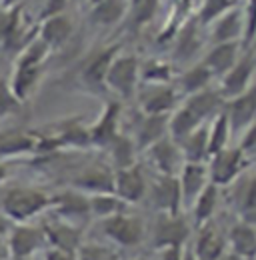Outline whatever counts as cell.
<instances>
[{
    "label": "cell",
    "instance_id": "681fc988",
    "mask_svg": "<svg viewBox=\"0 0 256 260\" xmlns=\"http://www.w3.org/2000/svg\"><path fill=\"white\" fill-rule=\"evenodd\" d=\"M138 2H140V0H128V6H130V8H134Z\"/></svg>",
    "mask_w": 256,
    "mask_h": 260
},
{
    "label": "cell",
    "instance_id": "c3c4849f",
    "mask_svg": "<svg viewBox=\"0 0 256 260\" xmlns=\"http://www.w3.org/2000/svg\"><path fill=\"white\" fill-rule=\"evenodd\" d=\"M226 260H248V258H242V256H236V254H226Z\"/></svg>",
    "mask_w": 256,
    "mask_h": 260
},
{
    "label": "cell",
    "instance_id": "d6986e66",
    "mask_svg": "<svg viewBox=\"0 0 256 260\" xmlns=\"http://www.w3.org/2000/svg\"><path fill=\"white\" fill-rule=\"evenodd\" d=\"M238 60H240V42H220V44H212L202 64L210 70L212 76L222 78Z\"/></svg>",
    "mask_w": 256,
    "mask_h": 260
},
{
    "label": "cell",
    "instance_id": "1f68e13d",
    "mask_svg": "<svg viewBox=\"0 0 256 260\" xmlns=\"http://www.w3.org/2000/svg\"><path fill=\"white\" fill-rule=\"evenodd\" d=\"M36 146H38V140L30 134H24V132L4 134V136H0V158L32 152Z\"/></svg>",
    "mask_w": 256,
    "mask_h": 260
},
{
    "label": "cell",
    "instance_id": "7a4b0ae2",
    "mask_svg": "<svg viewBox=\"0 0 256 260\" xmlns=\"http://www.w3.org/2000/svg\"><path fill=\"white\" fill-rule=\"evenodd\" d=\"M140 82V60L134 54L118 52L108 68L102 84L122 98H130L138 90Z\"/></svg>",
    "mask_w": 256,
    "mask_h": 260
},
{
    "label": "cell",
    "instance_id": "74e56055",
    "mask_svg": "<svg viewBox=\"0 0 256 260\" xmlns=\"http://www.w3.org/2000/svg\"><path fill=\"white\" fill-rule=\"evenodd\" d=\"M48 52H50V48L40 38L30 40L22 48V52H20V56L16 60V66H42L44 58L48 56Z\"/></svg>",
    "mask_w": 256,
    "mask_h": 260
},
{
    "label": "cell",
    "instance_id": "b9f144b4",
    "mask_svg": "<svg viewBox=\"0 0 256 260\" xmlns=\"http://www.w3.org/2000/svg\"><path fill=\"white\" fill-rule=\"evenodd\" d=\"M238 148L244 152V156H256V122L250 124L248 128L242 132V140L238 144Z\"/></svg>",
    "mask_w": 256,
    "mask_h": 260
},
{
    "label": "cell",
    "instance_id": "7c38bea8",
    "mask_svg": "<svg viewBox=\"0 0 256 260\" xmlns=\"http://www.w3.org/2000/svg\"><path fill=\"white\" fill-rule=\"evenodd\" d=\"M150 194L160 214L182 212V192H180V184L176 176H156Z\"/></svg>",
    "mask_w": 256,
    "mask_h": 260
},
{
    "label": "cell",
    "instance_id": "f6af8a7d",
    "mask_svg": "<svg viewBox=\"0 0 256 260\" xmlns=\"http://www.w3.org/2000/svg\"><path fill=\"white\" fill-rule=\"evenodd\" d=\"M44 260H78V256L70 254V252L56 250V248H46L44 250Z\"/></svg>",
    "mask_w": 256,
    "mask_h": 260
},
{
    "label": "cell",
    "instance_id": "60d3db41",
    "mask_svg": "<svg viewBox=\"0 0 256 260\" xmlns=\"http://www.w3.org/2000/svg\"><path fill=\"white\" fill-rule=\"evenodd\" d=\"M20 106V102L14 98V94L10 92L8 80H0V118L6 114L16 112V108Z\"/></svg>",
    "mask_w": 256,
    "mask_h": 260
},
{
    "label": "cell",
    "instance_id": "f907efd6",
    "mask_svg": "<svg viewBox=\"0 0 256 260\" xmlns=\"http://www.w3.org/2000/svg\"><path fill=\"white\" fill-rule=\"evenodd\" d=\"M88 2H90V6H92V4H96V2H100V0H88Z\"/></svg>",
    "mask_w": 256,
    "mask_h": 260
},
{
    "label": "cell",
    "instance_id": "6da1fadb",
    "mask_svg": "<svg viewBox=\"0 0 256 260\" xmlns=\"http://www.w3.org/2000/svg\"><path fill=\"white\" fill-rule=\"evenodd\" d=\"M0 208L8 220L16 224H24L36 218L46 208H50V196H46L42 190H36V188L16 186V188H8L2 194Z\"/></svg>",
    "mask_w": 256,
    "mask_h": 260
},
{
    "label": "cell",
    "instance_id": "7402d4cb",
    "mask_svg": "<svg viewBox=\"0 0 256 260\" xmlns=\"http://www.w3.org/2000/svg\"><path fill=\"white\" fill-rule=\"evenodd\" d=\"M226 246L230 248V254H236V256L248 260L256 258V228L240 220L238 224L230 228Z\"/></svg>",
    "mask_w": 256,
    "mask_h": 260
},
{
    "label": "cell",
    "instance_id": "30bf717a",
    "mask_svg": "<svg viewBox=\"0 0 256 260\" xmlns=\"http://www.w3.org/2000/svg\"><path fill=\"white\" fill-rule=\"evenodd\" d=\"M146 192H148V184H146L140 168L128 166V168L114 170V194L122 202L136 204L144 198Z\"/></svg>",
    "mask_w": 256,
    "mask_h": 260
},
{
    "label": "cell",
    "instance_id": "f5cc1de1",
    "mask_svg": "<svg viewBox=\"0 0 256 260\" xmlns=\"http://www.w3.org/2000/svg\"><path fill=\"white\" fill-rule=\"evenodd\" d=\"M252 260H256V258H252Z\"/></svg>",
    "mask_w": 256,
    "mask_h": 260
},
{
    "label": "cell",
    "instance_id": "7dc6e473",
    "mask_svg": "<svg viewBox=\"0 0 256 260\" xmlns=\"http://www.w3.org/2000/svg\"><path fill=\"white\" fill-rule=\"evenodd\" d=\"M182 260H198L196 254L192 252V248H184V254H182Z\"/></svg>",
    "mask_w": 256,
    "mask_h": 260
},
{
    "label": "cell",
    "instance_id": "ffe728a7",
    "mask_svg": "<svg viewBox=\"0 0 256 260\" xmlns=\"http://www.w3.org/2000/svg\"><path fill=\"white\" fill-rule=\"evenodd\" d=\"M120 104L118 102H110L104 112L100 114V118L90 126V144L98 146H108L120 132H118V120H120Z\"/></svg>",
    "mask_w": 256,
    "mask_h": 260
},
{
    "label": "cell",
    "instance_id": "ee69618b",
    "mask_svg": "<svg viewBox=\"0 0 256 260\" xmlns=\"http://www.w3.org/2000/svg\"><path fill=\"white\" fill-rule=\"evenodd\" d=\"M184 246H166L158 248V260H182Z\"/></svg>",
    "mask_w": 256,
    "mask_h": 260
},
{
    "label": "cell",
    "instance_id": "ba28073f",
    "mask_svg": "<svg viewBox=\"0 0 256 260\" xmlns=\"http://www.w3.org/2000/svg\"><path fill=\"white\" fill-rule=\"evenodd\" d=\"M144 152L150 156L148 160L154 166V170L158 172V176H178V172H180V168L184 164V158H182V152H180L178 144L170 136L154 142Z\"/></svg>",
    "mask_w": 256,
    "mask_h": 260
},
{
    "label": "cell",
    "instance_id": "277c9868",
    "mask_svg": "<svg viewBox=\"0 0 256 260\" xmlns=\"http://www.w3.org/2000/svg\"><path fill=\"white\" fill-rule=\"evenodd\" d=\"M246 162H248V158L244 156V152L238 146H226L220 152L212 154L206 162L210 184H214L218 188L230 184L244 170Z\"/></svg>",
    "mask_w": 256,
    "mask_h": 260
},
{
    "label": "cell",
    "instance_id": "836d02e7",
    "mask_svg": "<svg viewBox=\"0 0 256 260\" xmlns=\"http://www.w3.org/2000/svg\"><path fill=\"white\" fill-rule=\"evenodd\" d=\"M110 156L114 160L116 170L118 168H128L134 166V154H136V144L132 138H128L124 134H118L110 144H108Z\"/></svg>",
    "mask_w": 256,
    "mask_h": 260
},
{
    "label": "cell",
    "instance_id": "ac0fdd59",
    "mask_svg": "<svg viewBox=\"0 0 256 260\" xmlns=\"http://www.w3.org/2000/svg\"><path fill=\"white\" fill-rule=\"evenodd\" d=\"M192 116L198 120V122H208L212 116H216L220 110L224 108V98L220 96L218 90H210V88H204L200 92H194L190 96H186L184 104H182Z\"/></svg>",
    "mask_w": 256,
    "mask_h": 260
},
{
    "label": "cell",
    "instance_id": "bcb514c9",
    "mask_svg": "<svg viewBox=\"0 0 256 260\" xmlns=\"http://www.w3.org/2000/svg\"><path fill=\"white\" fill-rule=\"evenodd\" d=\"M6 178H8V168H6V164L0 160V184H2Z\"/></svg>",
    "mask_w": 256,
    "mask_h": 260
},
{
    "label": "cell",
    "instance_id": "d590c367",
    "mask_svg": "<svg viewBox=\"0 0 256 260\" xmlns=\"http://www.w3.org/2000/svg\"><path fill=\"white\" fill-rule=\"evenodd\" d=\"M198 20L196 22H188L182 32H180V38H178V44H176V58H192L198 48H200V38H198Z\"/></svg>",
    "mask_w": 256,
    "mask_h": 260
},
{
    "label": "cell",
    "instance_id": "e0dca14e",
    "mask_svg": "<svg viewBox=\"0 0 256 260\" xmlns=\"http://www.w3.org/2000/svg\"><path fill=\"white\" fill-rule=\"evenodd\" d=\"M76 190L84 194H102V192H114V172L106 166H88L82 170L74 180Z\"/></svg>",
    "mask_w": 256,
    "mask_h": 260
},
{
    "label": "cell",
    "instance_id": "ab89813d",
    "mask_svg": "<svg viewBox=\"0 0 256 260\" xmlns=\"http://www.w3.org/2000/svg\"><path fill=\"white\" fill-rule=\"evenodd\" d=\"M156 8H158V0H140L134 8H130V10H134V24L142 26V24L150 22L152 16L156 14Z\"/></svg>",
    "mask_w": 256,
    "mask_h": 260
},
{
    "label": "cell",
    "instance_id": "cb8c5ba5",
    "mask_svg": "<svg viewBox=\"0 0 256 260\" xmlns=\"http://www.w3.org/2000/svg\"><path fill=\"white\" fill-rule=\"evenodd\" d=\"M74 30V24L68 16L64 14H56V16H48L42 18L40 30H38V38L48 46V48H58L70 38V34Z\"/></svg>",
    "mask_w": 256,
    "mask_h": 260
},
{
    "label": "cell",
    "instance_id": "2e32d148",
    "mask_svg": "<svg viewBox=\"0 0 256 260\" xmlns=\"http://www.w3.org/2000/svg\"><path fill=\"white\" fill-rule=\"evenodd\" d=\"M178 104L176 88L172 86H148V92L140 94V110L146 116L170 114Z\"/></svg>",
    "mask_w": 256,
    "mask_h": 260
},
{
    "label": "cell",
    "instance_id": "7bdbcfd3",
    "mask_svg": "<svg viewBox=\"0 0 256 260\" xmlns=\"http://www.w3.org/2000/svg\"><path fill=\"white\" fill-rule=\"evenodd\" d=\"M68 6V0H44L42 4V18H48V16H56V14H62L64 8Z\"/></svg>",
    "mask_w": 256,
    "mask_h": 260
},
{
    "label": "cell",
    "instance_id": "d6a6232c",
    "mask_svg": "<svg viewBox=\"0 0 256 260\" xmlns=\"http://www.w3.org/2000/svg\"><path fill=\"white\" fill-rule=\"evenodd\" d=\"M118 52H120V48H118V46H112V48L102 50L100 54H96L94 58L88 62V66L84 68V78H86L88 82H92V84H102V80H104L108 68H110L112 60L116 58Z\"/></svg>",
    "mask_w": 256,
    "mask_h": 260
},
{
    "label": "cell",
    "instance_id": "8d00e7d4",
    "mask_svg": "<svg viewBox=\"0 0 256 260\" xmlns=\"http://www.w3.org/2000/svg\"><path fill=\"white\" fill-rule=\"evenodd\" d=\"M234 6H236V0H204L200 10H198L196 20L200 26H208Z\"/></svg>",
    "mask_w": 256,
    "mask_h": 260
},
{
    "label": "cell",
    "instance_id": "816d5d0a",
    "mask_svg": "<svg viewBox=\"0 0 256 260\" xmlns=\"http://www.w3.org/2000/svg\"><path fill=\"white\" fill-rule=\"evenodd\" d=\"M10 260H30V258H10Z\"/></svg>",
    "mask_w": 256,
    "mask_h": 260
},
{
    "label": "cell",
    "instance_id": "8fae6325",
    "mask_svg": "<svg viewBox=\"0 0 256 260\" xmlns=\"http://www.w3.org/2000/svg\"><path fill=\"white\" fill-rule=\"evenodd\" d=\"M176 178L182 192V206H188V208L196 200V196L210 184L206 162H184Z\"/></svg>",
    "mask_w": 256,
    "mask_h": 260
},
{
    "label": "cell",
    "instance_id": "9a60e30c",
    "mask_svg": "<svg viewBox=\"0 0 256 260\" xmlns=\"http://www.w3.org/2000/svg\"><path fill=\"white\" fill-rule=\"evenodd\" d=\"M210 32L208 40L212 44H220V42H240L242 32H244V14L238 6L230 8L228 12H224L220 18H216L212 24H208Z\"/></svg>",
    "mask_w": 256,
    "mask_h": 260
},
{
    "label": "cell",
    "instance_id": "52a82bcc",
    "mask_svg": "<svg viewBox=\"0 0 256 260\" xmlns=\"http://www.w3.org/2000/svg\"><path fill=\"white\" fill-rule=\"evenodd\" d=\"M42 232H44L48 248L76 254L78 248L82 246V230L78 228V224H72L62 218H54V220L42 224Z\"/></svg>",
    "mask_w": 256,
    "mask_h": 260
},
{
    "label": "cell",
    "instance_id": "603a6c76",
    "mask_svg": "<svg viewBox=\"0 0 256 260\" xmlns=\"http://www.w3.org/2000/svg\"><path fill=\"white\" fill-rule=\"evenodd\" d=\"M168 116L170 114H162V116L142 114V120L138 122V130H136V136H134L136 150H146L154 142L168 136Z\"/></svg>",
    "mask_w": 256,
    "mask_h": 260
},
{
    "label": "cell",
    "instance_id": "f1b7e54d",
    "mask_svg": "<svg viewBox=\"0 0 256 260\" xmlns=\"http://www.w3.org/2000/svg\"><path fill=\"white\" fill-rule=\"evenodd\" d=\"M38 78H40V66H16V70L8 82L10 92L14 94L18 102L26 100L32 92V88L36 86Z\"/></svg>",
    "mask_w": 256,
    "mask_h": 260
},
{
    "label": "cell",
    "instance_id": "e575fe53",
    "mask_svg": "<svg viewBox=\"0 0 256 260\" xmlns=\"http://www.w3.org/2000/svg\"><path fill=\"white\" fill-rule=\"evenodd\" d=\"M140 80L146 86H166L172 80V66L162 60H150L146 66H140Z\"/></svg>",
    "mask_w": 256,
    "mask_h": 260
},
{
    "label": "cell",
    "instance_id": "9c48e42d",
    "mask_svg": "<svg viewBox=\"0 0 256 260\" xmlns=\"http://www.w3.org/2000/svg\"><path fill=\"white\" fill-rule=\"evenodd\" d=\"M190 236V226L180 214H160L154 226V246H184Z\"/></svg>",
    "mask_w": 256,
    "mask_h": 260
},
{
    "label": "cell",
    "instance_id": "83f0119b",
    "mask_svg": "<svg viewBox=\"0 0 256 260\" xmlns=\"http://www.w3.org/2000/svg\"><path fill=\"white\" fill-rule=\"evenodd\" d=\"M88 204H90V216H94L98 220H106L126 212V202H122L114 192L88 194Z\"/></svg>",
    "mask_w": 256,
    "mask_h": 260
},
{
    "label": "cell",
    "instance_id": "f35d334b",
    "mask_svg": "<svg viewBox=\"0 0 256 260\" xmlns=\"http://www.w3.org/2000/svg\"><path fill=\"white\" fill-rule=\"evenodd\" d=\"M76 256L78 260H116V252L102 244H82Z\"/></svg>",
    "mask_w": 256,
    "mask_h": 260
},
{
    "label": "cell",
    "instance_id": "5bb4252c",
    "mask_svg": "<svg viewBox=\"0 0 256 260\" xmlns=\"http://www.w3.org/2000/svg\"><path fill=\"white\" fill-rule=\"evenodd\" d=\"M50 206L54 208L56 218L68 220L72 224L90 216L88 194H84L80 190H68V192H62V194L50 198Z\"/></svg>",
    "mask_w": 256,
    "mask_h": 260
},
{
    "label": "cell",
    "instance_id": "8992f818",
    "mask_svg": "<svg viewBox=\"0 0 256 260\" xmlns=\"http://www.w3.org/2000/svg\"><path fill=\"white\" fill-rule=\"evenodd\" d=\"M222 112L228 118L232 132H244L250 124L256 122V84L244 90L242 94L224 100Z\"/></svg>",
    "mask_w": 256,
    "mask_h": 260
},
{
    "label": "cell",
    "instance_id": "f546056e",
    "mask_svg": "<svg viewBox=\"0 0 256 260\" xmlns=\"http://www.w3.org/2000/svg\"><path fill=\"white\" fill-rule=\"evenodd\" d=\"M212 78L214 76L210 74V70L202 64V62H198V64L190 66V68H186L182 72V76L178 78V88H180V92H184L186 96H190L194 92H200V90L208 88V84H210Z\"/></svg>",
    "mask_w": 256,
    "mask_h": 260
},
{
    "label": "cell",
    "instance_id": "4316f807",
    "mask_svg": "<svg viewBox=\"0 0 256 260\" xmlns=\"http://www.w3.org/2000/svg\"><path fill=\"white\" fill-rule=\"evenodd\" d=\"M216 206H218V186L208 184L200 194L196 196V200L192 202V206H190L194 224L198 228L208 224L210 218H212L214 212H216Z\"/></svg>",
    "mask_w": 256,
    "mask_h": 260
},
{
    "label": "cell",
    "instance_id": "484cf974",
    "mask_svg": "<svg viewBox=\"0 0 256 260\" xmlns=\"http://www.w3.org/2000/svg\"><path fill=\"white\" fill-rule=\"evenodd\" d=\"M130 6L128 0H100L90 6L92 20L100 26H112L118 24L128 14Z\"/></svg>",
    "mask_w": 256,
    "mask_h": 260
},
{
    "label": "cell",
    "instance_id": "3957f363",
    "mask_svg": "<svg viewBox=\"0 0 256 260\" xmlns=\"http://www.w3.org/2000/svg\"><path fill=\"white\" fill-rule=\"evenodd\" d=\"M100 230L110 242H114L120 248L138 246L146 236V226H144L142 218L126 214V212L116 214L106 220H100Z\"/></svg>",
    "mask_w": 256,
    "mask_h": 260
},
{
    "label": "cell",
    "instance_id": "44dd1931",
    "mask_svg": "<svg viewBox=\"0 0 256 260\" xmlns=\"http://www.w3.org/2000/svg\"><path fill=\"white\" fill-rule=\"evenodd\" d=\"M226 238L218 230H214L212 226L204 224L200 226V232L194 240L192 252L196 254L198 260H218L226 254Z\"/></svg>",
    "mask_w": 256,
    "mask_h": 260
},
{
    "label": "cell",
    "instance_id": "d4e9b609",
    "mask_svg": "<svg viewBox=\"0 0 256 260\" xmlns=\"http://www.w3.org/2000/svg\"><path fill=\"white\" fill-rule=\"evenodd\" d=\"M184 162H208V122L192 130L186 138L178 142Z\"/></svg>",
    "mask_w": 256,
    "mask_h": 260
},
{
    "label": "cell",
    "instance_id": "4dcf8cb0",
    "mask_svg": "<svg viewBox=\"0 0 256 260\" xmlns=\"http://www.w3.org/2000/svg\"><path fill=\"white\" fill-rule=\"evenodd\" d=\"M230 134H232V130H230V124H228V118L220 110L216 116H212L208 120V154L210 156L228 146Z\"/></svg>",
    "mask_w": 256,
    "mask_h": 260
},
{
    "label": "cell",
    "instance_id": "5b68a950",
    "mask_svg": "<svg viewBox=\"0 0 256 260\" xmlns=\"http://www.w3.org/2000/svg\"><path fill=\"white\" fill-rule=\"evenodd\" d=\"M6 246L10 258H30L38 250H46V238L42 226H32L28 222L14 224L6 234Z\"/></svg>",
    "mask_w": 256,
    "mask_h": 260
},
{
    "label": "cell",
    "instance_id": "4fadbf2b",
    "mask_svg": "<svg viewBox=\"0 0 256 260\" xmlns=\"http://www.w3.org/2000/svg\"><path fill=\"white\" fill-rule=\"evenodd\" d=\"M252 76H254V60L250 56H244L240 58L236 64L232 66L222 78H220V96L224 100H230V98L242 94L244 90H248L252 84Z\"/></svg>",
    "mask_w": 256,
    "mask_h": 260
}]
</instances>
